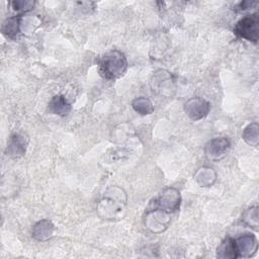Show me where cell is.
Segmentation results:
<instances>
[{
	"instance_id": "cell-1",
	"label": "cell",
	"mask_w": 259,
	"mask_h": 259,
	"mask_svg": "<svg viewBox=\"0 0 259 259\" xmlns=\"http://www.w3.org/2000/svg\"><path fill=\"white\" fill-rule=\"evenodd\" d=\"M126 204L125 191L119 186H110L99 198L96 210L98 215L104 220H119L125 214Z\"/></svg>"
},
{
	"instance_id": "cell-2",
	"label": "cell",
	"mask_w": 259,
	"mask_h": 259,
	"mask_svg": "<svg viewBox=\"0 0 259 259\" xmlns=\"http://www.w3.org/2000/svg\"><path fill=\"white\" fill-rule=\"evenodd\" d=\"M127 69V61L123 53L112 50L104 54L98 61L100 75L107 80H115L124 75Z\"/></svg>"
},
{
	"instance_id": "cell-3",
	"label": "cell",
	"mask_w": 259,
	"mask_h": 259,
	"mask_svg": "<svg viewBox=\"0 0 259 259\" xmlns=\"http://www.w3.org/2000/svg\"><path fill=\"white\" fill-rule=\"evenodd\" d=\"M237 36L254 44L258 42L259 37V16L258 13H252L241 18L234 27Z\"/></svg>"
},
{
	"instance_id": "cell-4",
	"label": "cell",
	"mask_w": 259,
	"mask_h": 259,
	"mask_svg": "<svg viewBox=\"0 0 259 259\" xmlns=\"http://www.w3.org/2000/svg\"><path fill=\"white\" fill-rule=\"evenodd\" d=\"M180 203L181 195L179 190L175 187H167L156 198H154L149 207L159 208L169 213H174L179 209Z\"/></svg>"
},
{
	"instance_id": "cell-5",
	"label": "cell",
	"mask_w": 259,
	"mask_h": 259,
	"mask_svg": "<svg viewBox=\"0 0 259 259\" xmlns=\"http://www.w3.org/2000/svg\"><path fill=\"white\" fill-rule=\"evenodd\" d=\"M150 85L154 93L163 97L173 96L176 89L173 76L166 70L156 71L152 76Z\"/></svg>"
},
{
	"instance_id": "cell-6",
	"label": "cell",
	"mask_w": 259,
	"mask_h": 259,
	"mask_svg": "<svg viewBox=\"0 0 259 259\" xmlns=\"http://www.w3.org/2000/svg\"><path fill=\"white\" fill-rule=\"evenodd\" d=\"M171 214L159 208L148 207L144 219L145 227L152 233L159 234L167 230L171 223Z\"/></svg>"
},
{
	"instance_id": "cell-7",
	"label": "cell",
	"mask_w": 259,
	"mask_h": 259,
	"mask_svg": "<svg viewBox=\"0 0 259 259\" xmlns=\"http://www.w3.org/2000/svg\"><path fill=\"white\" fill-rule=\"evenodd\" d=\"M231 148V143L227 138H214L204 146L205 158L209 161H220L224 159Z\"/></svg>"
},
{
	"instance_id": "cell-8",
	"label": "cell",
	"mask_w": 259,
	"mask_h": 259,
	"mask_svg": "<svg viewBox=\"0 0 259 259\" xmlns=\"http://www.w3.org/2000/svg\"><path fill=\"white\" fill-rule=\"evenodd\" d=\"M210 109V104L205 99L199 97H193L188 99L184 104V111L186 115L196 121L205 117Z\"/></svg>"
},
{
	"instance_id": "cell-9",
	"label": "cell",
	"mask_w": 259,
	"mask_h": 259,
	"mask_svg": "<svg viewBox=\"0 0 259 259\" xmlns=\"http://www.w3.org/2000/svg\"><path fill=\"white\" fill-rule=\"evenodd\" d=\"M234 246L237 258H249L256 253L258 242L254 235L245 234L234 240Z\"/></svg>"
},
{
	"instance_id": "cell-10",
	"label": "cell",
	"mask_w": 259,
	"mask_h": 259,
	"mask_svg": "<svg viewBox=\"0 0 259 259\" xmlns=\"http://www.w3.org/2000/svg\"><path fill=\"white\" fill-rule=\"evenodd\" d=\"M27 145H28V137L26 135L21 133L13 134L9 138L5 153L8 157L12 159H18L25 154Z\"/></svg>"
},
{
	"instance_id": "cell-11",
	"label": "cell",
	"mask_w": 259,
	"mask_h": 259,
	"mask_svg": "<svg viewBox=\"0 0 259 259\" xmlns=\"http://www.w3.org/2000/svg\"><path fill=\"white\" fill-rule=\"evenodd\" d=\"M55 232V226L50 220H41L33 225L31 229V237L38 241L45 242L53 237Z\"/></svg>"
},
{
	"instance_id": "cell-12",
	"label": "cell",
	"mask_w": 259,
	"mask_h": 259,
	"mask_svg": "<svg viewBox=\"0 0 259 259\" xmlns=\"http://www.w3.org/2000/svg\"><path fill=\"white\" fill-rule=\"evenodd\" d=\"M72 109L71 104L65 98V96L58 94L52 97L49 102V111L53 114H57L60 116L67 115Z\"/></svg>"
},
{
	"instance_id": "cell-13",
	"label": "cell",
	"mask_w": 259,
	"mask_h": 259,
	"mask_svg": "<svg viewBox=\"0 0 259 259\" xmlns=\"http://www.w3.org/2000/svg\"><path fill=\"white\" fill-rule=\"evenodd\" d=\"M194 179L197 184L201 187H209L211 186L217 180V173L215 171L207 166L200 167L194 173Z\"/></svg>"
},
{
	"instance_id": "cell-14",
	"label": "cell",
	"mask_w": 259,
	"mask_h": 259,
	"mask_svg": "<svg viewBox=\"0 0 259 259\" xmlns=\"http://www.w3.org/2000/svg\"><path fill=\"white\" fill-rule=\"evenodd\" d=\"M21 16L22 15H17V16H12L7 18L3 25H2V32L4 35L10 38H14L17 33L20 30V25H21Z\"/></svg>"
},
{
	"instance_id": "cell-15",
	"label": "cell",
	"mask_w": 259,
	"mask_h": 259,
	"mask_svg": "<svg viewBox=\"0 0 259 259\" xmlns=\"http://www.w3.org/2000/svg\"><path fill=\"white\" fill-rule=\"evenodd\" d=\"M242 139L249 146L257 147L259 144V125L257 122L249 123L242 133Z\"/></svg>"
},
{
	"instance_id": "cell-16",
	"label": "cell",
	"mask_w": 259,
	"mask_h": 259,
	"mask_svg": "<svg viewBox=\"0 0 259 259\" xmlns=\"http://www.w3.org/2000/svg\"><path fill=\"white\" fill-rule=\"evenodd\" d=\"M217 256L222 259H235L237 258L235 246H234V239L228 237L226 238L221 245L218 247Z\"/></svg>"
},
{
	"instance_id": "cell-17",
	"label": "cell",
	"mask_w": 259,
	"mask_h": 259,
	"mask_svg": "<svg viewBox=\"0 0 259 259\" xmlns=\"http://www.w3.org/2000/svg\"><path fill=\"white\" fill-rule=\"evenodd\" d=\"M133 109L141 115H149L154 111V105L149 98L138 97L132 102Z\"/></svg>"
},
{
	"instance_id": "cell-18",
	"label": "cell",
	"mask_w": 259,
	"mask_h": 259,
	"mask_svg": "<svg viewBox=\"0 0 259 259\" xmlns=\"http://www.w3.org/2000/svg\"><path fill=\"white\" fill-rule=\"evenodd\" d=\"M242 221L245 225L252 228L253 230L257 231L259 227V214H258V207L251 206L248 209H246L243 213Z\"/></svg>"
},
{
	"instance_id": "cell-19",
	"label": "cell",
	"mask_w": 259,
	"mask_h": 259,
	"mask_svg": "<svg viewBox=\"0 0 259 259\" xmlns=\"http://www.w3.org/2000/svg\"><path fill=\"white\" fill-rule=\"evenodd\" d=\"M34 4L35 2L31 0H15L10 2L12 10L19 13V15L30 11L33 8Z\"/></svg>"
},
{
	"instance_id": "cell-20",
	"label": "cell",
	"mask_w": 259,
	"mask_h": 259,
	"mask_svg": "<svg viewBox=\"0 0 259 259\" xmlns=\"http://www.w3.org/2000/svg\"><path fill=\"white\" fill-rule=\"evenodd\" d=\"M257 4H258V2H256V1H242L236 6L235 10H237V11H246V10H249V9L253 8Z\"/></svg>"
}]
</instances>
